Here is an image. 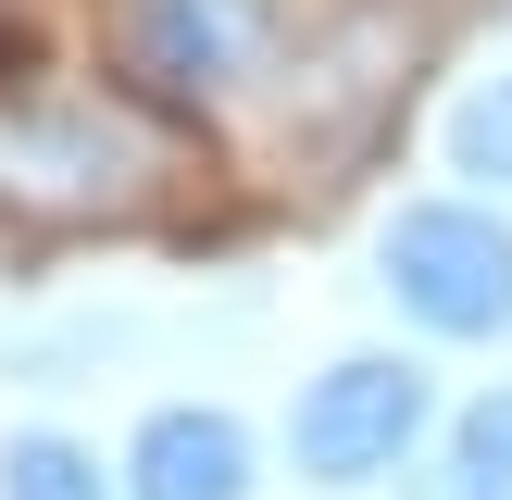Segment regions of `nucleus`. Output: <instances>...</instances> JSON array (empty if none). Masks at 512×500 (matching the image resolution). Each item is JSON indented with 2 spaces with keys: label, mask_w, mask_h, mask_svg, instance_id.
I'll return each mask as SVG.
<instances>
[{
  "label": "nucleus",
  "mask_w": 512,
  "mask_h": 500,
  "mask_svg": "<svg viewBox=\"0 0 512 500\" xmlns=\"http://www.w3.org/2000/svg\"><path fill=\"white\" fill-rule=\"evenodd\" d=\"M275 25V0H113V75L150 113H213L263 75Z\"/></svg>",
  "instance_id": "2"
},
{
  "label": "nucleus",
  "mask_w": 512,
  "mask_h": 500,
  "mask_svg": "<svg viewBox=\"0 0 512 500\" xmlns=\"http://www.w3.org/2000/svg\"><path fill=\"white\" fill-rule=\"evenodd\" d=\"M0 500H113L75 438H0Z\"/></svg>",
  "instance_id": "7"
},
{
  "label": "nucleus",
  "mask_w": 512,
  "mask_h": 500,
  "mask_svg": "<svg viewBox=\"0 0 512 500\" xmlns=\"http://www.w3.org/2000/svg\"><path fill=\"white\" fill-rule=\"evenodd\" d=\"M413 438H425V375L388 363V350L325 363L313 400H300V425H288V450H300V475H313V488H363V475H388Z\"/></svg>",
  "instance_id": "4"
},
{
  "label": "nucleus",
  "mask_w": 512,
  "mask_h": 500,
  "mask_svg": "<svg viewBox=\"0 0 512 500\" xmlns=\"http://www.w3.org/2000/svg\"><path fill=\"white\" fill-rule=\"evenodd\" d=\"M163 125L138 88H75V75H25L0 88V213L25 225H113L163 188Z\"/></svg>",
  "instance_id": "1"
},
{
  "label": "nucleus",
  "mask_w": 512,
  "mask_h": 500,
  "mask_svg": "<svg viewBox=\"0 0 512 500\" xmlns=\"http://www.w3.org/2000/svg\"><path fill=\"white\" fill-rule=\"evenodd\" d=\"M388 300L425 338H500L512 325V225L475 200H413L388 225Z\"/></svg>",
  "instance_id": "3"
},
{
  "label": "nucleus",
  "mask_w": 512,
  "mask_h": 500,
  "mask_svg": "<svg viewBox=\"0 0 512 500\" xmlns=\"http://www.w3.org/2000/svg\"><path fill=\"white\" fill-rule=\"evenodd\" d=\"M125 500H250V438H238V413H200V400L150 413L138 450H125Z\"/></svg>",
  "instance_id": "5"
},
{
  "label": "nucleus",
  "mask_w": 512,
  "mask_h": 500,
  "mask_svg": "<svg viewBox=\"0 0 512 500\" xmlns=\"http://www.w3.org/2000/svg\"><path fill=\"white\" fill-rule=\"evenodd\" d=\"M450 163L488 175V188H512V75H500V88H475L463 113H450Z\"/></svg>",
  "instance_id": "8"
},
{
  "label": "nucleus",
  "mask_w": 512,
  "mask_h": 500,
  "mask_svg": "<svg viewBox=\"0 0 512 500\" xmlns=\"http://www.w3.org/2000/svg\"><path fill=\"white\" fill-rule=\"evenodd\" d=\"M413 500H512V388H488L450 425V450L413 475Z\"/></svg>",
  "instance_id": "6"
}]
</instances>
